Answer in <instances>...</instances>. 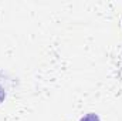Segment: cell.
Here are the masks:
<instances>
[{
    "instance_id": "6da1fadb",
    "label": "cell",
    "mask_w": 122,
    "mask_h": 121,
    "mask_svg": "<svg viewBox=\"0 0 122 121\" xmlns=\"http://www.w3.org/2000/svg\"><path fill=\"white\" fill-rule=\"evenodd\" d=\"M80 121H101L99 120V117L97 116V114H94V113H90V114H87V116H84L82 118Z\"/></svg>"
},
{
    "instance_id": "7a4b0ae2",
    "label": "cell",
    "mask_w": 122,
    "mask_h": 121,
    "mask_svg": "<svg viewBox=\"0 0 122 121\" xmlns=\"http://www.w3.org/2000/svg\"><path fill=\"white\" fill-rule=\"evenodd\" d=\"M4 97H6V93H4V90H3V88L0 87V103H1L3 100H4Z\"/></svg>"
}]
</instances>
